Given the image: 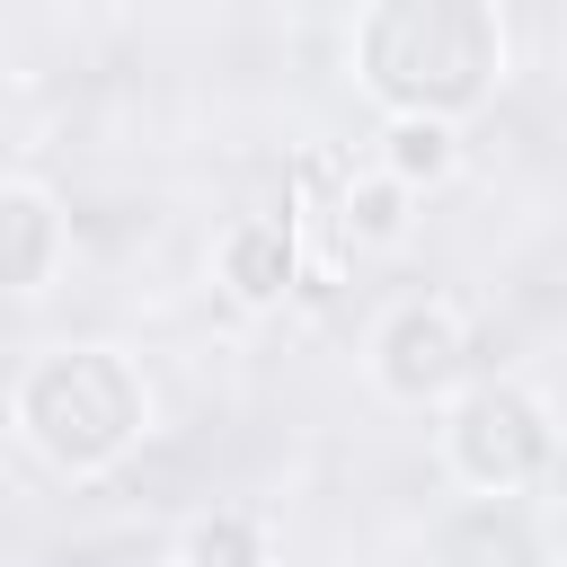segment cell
<instances>
[{
	"label": "cell",
	"mask_w": 567,
	"mask_h": 567,
	"mask_svg": "<svg viewBox=\"0 0 567 567\" xmlns=\"http://www.w3.org/2000/svg\"><path fill=\"white\" fill-rule=\"evenodd\" d=\"M354 71L390 115H470L496 97L505 27L487 0H372L354 27Z\"/></svg>",
	"instance_id": "6da1fadb"
},
{
	"label": "cell",
	"mask_w": 567,
	"mask_h": 567,
	"mask_svg": "<svg viewBox=\"0 0 567 567\" xmlns=\"http://www.w3.org/2000/svg\"><path fill=\"white\" fill-rule=\"evenodd\" d=\"M18 425H27V443H35L53 470L89 478V470H115V461L142 443L151 390H142V372H133L115 346H62V354L27 363V381H18Z\"/></svg>",
	"instance_id": "7a4b0ae2"
},
{
	"label": "cell",
	"mask_w": 567,
	"mask_h": 567,
	"mask_svg": "<svg viewBox=\"0 0 567 567\" xmlns=\"http://www.w3.org/2000/svg\"><path fill=\"white\" fill-rule=\"evenodd\" d=\"M443 443H452V470L478 496H523L558 461V425H549V408L523 381H470L452 425H443Z\"/></svg>",
	"instance_id": "3957f363"
},
{
	"label": "cell",
	"mask_w": 567,
	"mask_h": 567,
	"mask_svg": "<svg viewBox=\"0 0 567 567\" xmlns=\"http://www.w3.org/2000/svg\"><path fill=\"white\" fill-rule=\"evenodd\" d=\"M372 372H381L390 399L425 408V399H443V390L470 372V328H461L443 301H399V310L381 319V337H372Z\"/></svg>",
	"instance_id": "277c9868"
},
{
	"label": "cell",
	"mask_w": 567,
	"mask_h": 567,
	"mask_svg": "<svg viewBox=\"0 0 567 567\" xmlns=\"http://www.w3.org/2000/svg\"><path fill=\"white\" fill-rule=\"evenodd\" d=\"M425 567H540V532L523 496H470L425 532Z\"/></svg>",
	"instance_id": "5b68a950"
},
{
	"label": "cell",
	"mask_w": 567,
	"mask_h": 567,
	"mask_svg": "<svg viewBox=\"0 0 567 567\" xmlns=\"http://www.w3.org/2000/svg\"><path fill=\"white\" fill-rule=\"evenodd\" d=\"M62 266V213L44 186H0V292H35Z\"/></svg>",
	"instance_id": "8992f818"
},
{
	"label": "cell",
	"mask_w": 567,
	"mask_h": 567,
	"mask_svg": "<svg viewBox=\"0 0 567 567\" xmlns=\"http://www.w3.org/2000/svg\"><path fill=\"white\" fill-rule=\"evenodd\" d=\"M221 275H230V292H239L248 310L284 301V292H292V213H257V221H239L230 248H221Z\"/></svg>",
	"instance_id": "52a82bcc"
},
{
	"label": "cell",
	"mask_w": 567,
	"mask_h": 567,
	"mask_svg": "<svg viewBox=\"0 0 567 567\" xmlns=\"http://www.w3.org/2000/svg\"><path fill=\"white\" fill-rule=\"evenodd\" d=\"M381 159H390V177H399V186H434V177H452L461 142H452V124H443V115H399V124L381 133Z\"/></svg>",
	"instance_id": "ba28073f"
},
{
	"label": "cell",
	"mask_w": 567,
	"mask_h": 567,
	"mask_svg": "<svg viewBox=\"0 0 567 567\" xmlns=\"http://www.w3.org/2000/svg\"><path fill=\"white\" fill-rule=\"evenodd\" d=\"M177 567H266V532L248 514H204L177 540Z\"/></svg>",
	"instance_id": "9c48e42d"
},
{
	"label": "cell",
	"mask_w": 567,
	"mask_h": 567,
	"mask_svg": "<svg viewBox=\"0 0 567 567\" xmlns=\"http://www.w3.org/2000/svg\"><path fill=\"white\" fill-rule=\"evenodd\" d=\"M337 213H346V230H354V239L390 248V239L408 230V186H399V177H363V186H346V204H337Z\"/></svg>",
	"instance_id": "30bf717a"
}]
</instances>
